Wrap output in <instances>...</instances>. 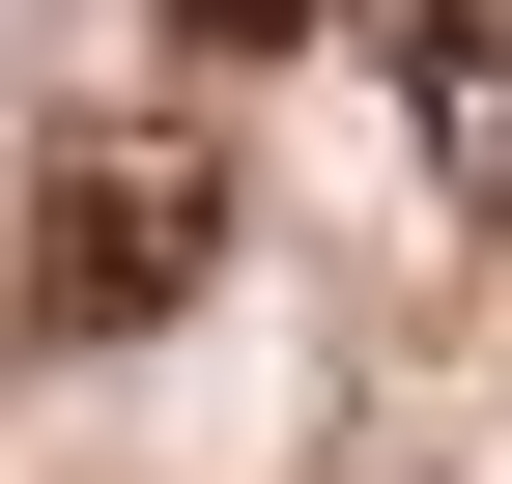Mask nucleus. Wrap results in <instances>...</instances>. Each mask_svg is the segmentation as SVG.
<instances>
[{
  "instance_id": "obj_1",
  "label": "nucleus",
  "mask_w": 512,
  "mask_h": 484,
  "mask_svg": "<svg viewBox=\"0 0 512 484\" xmlns=\"http://www.w3.org/2000/svg\"><path fill=\"white\" fill-rule=\"evenodd\" d=\"M200 257H228V143H200V114H86V143H29V257H0L29 342H143Z\"/></svg>"
},
{
  "instance_id": "obj_2",
  "label": "nucleus",
  "mask_w": 512,
  "mask_h": 484,
  "mask_svg": "<svg viewBox=\"0 0 512 484\" xmlns=\"http://www.w3.org/2000/svg\"><path fill=\"white\" fill-rule=\"evenodd\" d=\"M370 57H399L427 171H456V228H512V0H370Z\"/></svg>"
},
{
  "instance_id": "obj_3",
  "label": "nucleus",
  "mask_w": 512,
  "mask_h": 484,
  "mask_svg": "<svg viewBox=\"0 0 512 484\" xmlns=\"http://www.w3.org/2000/svg\"><path fill=\"white\" fill-rule=\"evenodd\" d=\"M171 29H200V57H285V29H313V0H171Z\"/></svg>"
}]
</instances>
